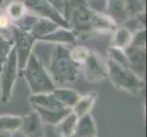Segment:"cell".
Returning <instances> with one entry per match:
<instances>
[{"label": "cell", "instance_id": "cell-9", "mask_svg": "<svg viewBox=\"0 0 147 137\" xmlns=\"http://www.w3.org/2000/svg\"><path fill=\"white\" fill-rule=\"evenodd\" d=\"M124 52L127 57L130 69L143 79L145 72V49L129 46L124 49Z\"/></svg>", "mask_w": 147, "mask_h": 137}, {"label": "cell", "instance_id": "cell-1", "mask_svg": "<svg viewBox=\"0 0 147 137\" xmlns=\"http://www.w3.org/2000/svg\"><path fill=\"white\" fill-rule=\"evenodd\" d=\"M52 44L54 45L49 52L48 72L55 85L72 84L79 75L80 66L70 58L69 49L63 44Z\"/></svg>", "mask_w": 147, "mask_h": 137}, {"label": "cell", "instance_id": "cell-2", "mask_svg": "<svg viewBox=\"0 0 147 137\" xmlns=\"http://www.w3.org/2000/svg\"><path fill=\"white\" fill-rule=\"evenodd\" d=\"M68 22L76 38L89 37L95 33L102 34L109 23L107 17L102 12L97 11L88 5H82L75 8Z\"/></svg>", "mask_w": 147, "mask_h": 137}, {"label": "cell", "instance_id": "cell-4", "mask_svg": "<svg viewBox=\"0 0 147 137\" xmlns=\"http://www.w3.org/2000/svg\"><path fill=\"white\" fill-rule=\"evenodd\" d=\"M108 76L116 88L137 94L144 90V82L129 67L121 66L109 59H106Z\"/></svg>", "mask_w": 147, "mask_h": 137}, {"label": "cell", "instance_id": "cell-5", "mask_svg": "<svg viewBox=\"0 0 147 137\" xmlns=\"http://www.w3.org/2000/svg\"><path fill=\"white\" fill-rule=\"evenodd\" d=\"M0 88H1V101L7 103L11 98L14 86L16 84L19 73L18 56L15 48L11 50L7 60L0 69Z\"/></svg>", "mask_w": 147, "mask_h": 137}, {"label": "cell", "instance_id": "cell-29", "mask_svg": "<svg viewBox=\"0 0 147 137\" xmlns=\"http://www.w3.org/2000/svg\"><path fill=\"white\" fill-rule=\"evenodd\" d=\"M143 1H144V2H145V0H143Z\"/></svg>", "mask_w": 147, "mask_h": 137}, {"label": "cell", "instance_id": "cell-6", "mask_svg": "<svg viewBox=\"0 0 147 137\" xmlns=\"http://www.w3.org/2000/svg\"><path fill=\"white\" fill-rule=\"evenodd\" d=\"M12 40L14 42V48L16 49L18 62V70H22L27 63L29 55L33 51V48L37 42L29 31L24 30L13 24L11 28Z\"/></svg>", "mask_w": 147, "mask_h": 137}, {"label": "cell", "instance_id": "cell-8", "mask_svg": "<svg viewBox=\"0 0 147 137\" xmlns=\"http://www.w3.org/2000/svg\"><path fill=\"white\" fill-rule=\"evenodd\" d=\"M86 80L90 82H98L108 76L106 59L94 51L90 50L86 61L82 65Z\"/></svg>", "mask_w": 147, "mask_h": 137}, {"label": "cell", "instance_id": "cell-14", "mask_svg": "<svg viewBox=\"0 0 147 137\" xmlns=\"http://www.w3.org/2000/svg\"><path fill=\"white\" fill-rule=\"evenodd\" d=\"M21 127L28 137H42L43 128L40 123V117L37 113L29 114V116L22 121Z\"/></svg>", "mask_w": 147, "mask_h": 137}, {"label": "cell", "instance_id": "cell-7", "mask_svg": "<svg viewBox=\"0 0 147 137\" xmlns=\"http://www.w3.org/2000/svg\"><path fill=\"white\" fill-rule=\"evenodd\" d=\"M23 3L28 13L38 18L50 19L60 27L70 29L67 19L49 2V0H23Z\"/></svg>", "mask_w": 147, "mask_h": 137}, {"label": "cell", "instance_id": "cell-18", "mask_svg": "<svg viewBox=\"0 0 147 137\" xmlns=\"http://www.w3.org/2000/svg\"><path fill=\"white\" fill-rule=\"evenodd\" d=\"M22 121L23 120L18 116H0V132L7 133L21 128Z\"/></svg>", "mask_w": 147, "mask_h": 137}, {"label": "cell", "instance_id": "cell-12", "mask_svg": "<svg viewBox=\"0 0 147 137\" xmlns=\"http://www.w3.org/2000/svg\"><path fill=\"white\" fill-rule=\"evenodd\" d=\"M38 41L49 42V43H59V44H71L76 42V37L71 29L60 27L54 32L50 33L47 36L41 38Z\"/></svg>", "mask_w": 147, "mask_h": 137}, {"label": "cell", "instance_id": "cell-22", "mask_svg": "<svg viewBox=\"0 0 147 137\" xmlns=\"http://www.w3.org/2000/svg\"><path fill=\"white\" fill-rule=\"evenodd\" d=\"M13 48L14 42L12 38H7L4 35L0 34V69L7 60Z\"/></svg>", "mask_w": 147, "mask_h": 137}, {"label": "cell", "instance_id": "cell-11", "mask_svg": "<svg viewBox=\"0 0 147 137\" xmlns=\"http://www.w3.org/2000/svg\"><path fill=\"white\" fill-rule=\"evenodd\" d=\"M59 28V25L55 23L52 20L43 18H38L35 23L33 24L32 28H30L29 32L38 41L41 38L54 32L55 30H57Z\"/></svg>", "mask_w": 147, "mask_h": 137}, {"label": "cell", "instance_id": "cell-13", "mask_svg": "<svg viewBox=\"0 0 147 137\" xmlns=\"http://www.w3.org/2000/svg\"><path fill=\"white\" fill-rule=\"evenodd\" d=\"M131 37H133V31L131 30L124 26H118L111 33V46L124 50L130 46Z\"/></svg>", "mask_w": 147, "mask_h": 137}, {"label": "cell", "instance_id": "cell-27", "mask_svg": "<svg viewBox=\"0 0 147 137\" xmlns=\"http://www.w3.org/2000/svg\"><path fill=\"white\" fill-rule=\"evenodd\" d=\"M5 1H6V0H0V9H1V7L3 6V4H4Z\"/></svg>", "mask_w": 147, "mask_h": 137}, {"label": "cell", "instance_id": "cell-23", "mask_svg": "<svg viewBox=\"0 0 147 137\" xmlns=\"http://www.w3.org/2000/svg\"><path fill=\"white\" fill-rule=\"evenodd\" d=\"M146 44V31L145 28H139L137 30L133 31V37L130 46L136 48H143L145 49Z\"/></svg>", "mask_w": 147, "mask_h": 137}, {"label": "cell", "instance_id": "cell-17", "mask_svg": "<svg viewBox=\"0 0 147 137\" xmlns=\"http://www.w3.org/2000/svg\"><path fill=\"white\" fill-rule=\"evenodd\" d=\"M4 10L8 18L12 20L13 24L22 18L28 12L23 0H12L7 5Z\"/></svg>", "mask_w": 147, "mask_h": 137}, {"label": "cell", "instance_id": "cell-28", "mask_svg": "<svg viewBox=\"0 0 147 137\" xmlns=\"http://www.w3.org/2000/svg\"><path fill=\"white\" fill-rule=\"evenodd\" d=\"M86 1H87V3H88V4H90V2H93L94 0H86ZM95 1H98V0H95Z\"/></svg>", "mask_w": 147, "mask_h": 137}, {"label": "cell", "instance_id": "cell-16", "mask_svg": "<svg viewBox=\"0 0 147 137\" xmlns=\"http://www.w3.org/2000/svg\"><path fill=\"white\" fill-rule=\"evenodd\" d=\"M96 99V92H92L86 94L83 97H80L76 104L72 107L75 115L78 118H82V116L89 113L90 110L92 108Z\"/></svg>", "mask_w": 147, "mask_h": 137}, {"label": "cell", "instance_id": "cell-25", "mask_svg": "<svg viewBox=\"0 0 147 137\" xmlns=\"http://www.w3.org/2000/svg\"><path fill=\"white\" fill-rule=\"evenodd\" d=\"M12 26V20L8 18V16L5 12V10L0 9V34L7 32L8 30L11 31Z\"/></svg>", "mask_w": 147, "mask_h": 137}, {"label": "cell", "instance_id": "cell-3", "mask_svg": "<svg viewBox=\"0 0 147 137\" xmlns=\"http://www.w3.org/2000/svg\"><path fill=\"white\" fill-rule=\"evenodd\" d=\"M19 73L26 78L32 94L50 93L56 89L47 69L33 52L29 55L26 65L19 70Z\"/></svg>", "mask_w": 147, "mask_h": 137}, {"label": "cell", "instance_id": "cell-24", "mask_svg": "<svg viewBox=\"0 0 147 137\" xmlns=\"http://www.w3.org/2000/svg\"><path fill=\"white\" fill-rule=\"evenodd\" d=\"M63 5H64L63 16L68 21V19L69 18L70 15H71L75 8H77L80 6H82V5H88V3L86 0H63Z\"/></svg>", "mask_w": 147, "mask_h": 137}, {"label": "cell", "instance_id": "cell-26", "mask_svg": "<svg viewBox=\"0 0 147 137\" xmlns=\"http://www.w3.org/2000/svg\"><path fill=\"white\" fill-rule=\"evenodd\" d=\"M49 2L52 5V6L58 10V11L63 16L64 13V5L63 0H49ZM64 17V16H63Z\"/></svg>", "mask_w": 147, "mask_h": 137}, {"label": "cell", "instance_id": "cell-10", "mask_svg": "<svg viewBox=\"0 0 147 137\" xmlns=\"http://www.w3.org/2000/svg\"><path fill=\"white\" fill-rule=\"evenodd\" d=\"M103 13L107 15L117 26H121L128 20L124 0H106Z\"/></svg>", "mask_w": 147, "mask_h": 137}, {"label": "cell", "instance_id": "cell-15", "mask_svg": "<svg viewBox=\"0 0 147 137\" xmlns=\"http://www.w3.org/2000/svg\"><path fill=\"white\" fill-rule=\"evenodd\" d=\"M52 94L66 108L72 109L80 99V95L77 93V91L70 88H56L52 91Z\"/></svg>", "mask_w": 147, "mask_h": 137}, {"label": "cell", "instance_id": "cell-30", "mask_svg": "<svg viewBox=\"0 0 147 137\" xmlns=\"http://www.w3.org/2000/svg\"><path fill=\"white\" fill-rule=\"evenodd\" d=\"M89 137H92V136H89Z\"/></svg>", "mask_w": 147, "mask_h": 137}, {"label": "cell", "instance_id": "cell-19", "mask_svg": "<svg viewBox=\"0 0 147 137\" xmlns=\"http://www.w3.org/2000/svg\"><path fill=\"white\" fill-rule=\"evenodd\" d=\"M124 5L128 19L145 12V2L143 0H124Z\"/></svg>", "mask_w": 147, "mask_h": 137}, {"label": "cell", "instance_id": "cell-21", "mask_svg": "<svg viewBox=\"0 0 147 137\" xmlns=\"http://www.w3.org/2000/svg\"><path fill=\"white\" fill-rule=\"evenodd\" d=\"M107 59L113 60V62L117 63L119 65L125 66V67L130 68L127 57H126V54L123 49L110 46L108 49V58Z\"/></svg>", "mask_w": 147, "mask_h": 137}, {"label": "cell", "instance_id": "cell-20", "mask_svg": "<svg viewBox=\"0 0 147 137\" xmlns=\"http://www.w3.org/2000/svg\"><path fill=\"white\" fill-rule=\"evenodd\" d=\"M90 49L85 47V46L77 45L74 48H72V49H69V55L73 61L80 67L86 61V59H87L90 54Z\"/></svg>", "mask_w": 147, "mask_h": 137}]
</instances>
